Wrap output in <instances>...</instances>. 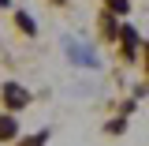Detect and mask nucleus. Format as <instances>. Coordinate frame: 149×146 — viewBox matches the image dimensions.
I'll return each mask as SVG.
<instances>
[{"instance_id": "obj_1", "label": "nucleus", "mask_w": 149, "mask_h": 146, "mask_svg": "<svg viewBox=\"0 0 149 146\" xmlns=\"http://www.w3.org/2000/svg\"><path fill=\"white\" fill-rule=\"evenodd\" d=\"M63 49H67V60L78 64V68H90V71L101 68V56L93 53L90 45H82V41H74V37H63Z\"/></svg>"}, {"instance_id": "obj_2", "label": "nucleus", "mask_w": 149, "mask_h": 146, "mask_svg": "<svg viewBox=\"0 0 149 146\" xmlns=\"http://www.w3.org/2000/svg\"><path fill=\"white\" fill-rule=\"evenodd\" d=\"M142 49H146V41H142V34L130 26V23H123L119 26V56L127 60V64H134L138 56H142Z\"/></svg>"}, {"instance_id": "obj_3", "label": "nucleus", "mask_w": 149, "mask_h": 146, "mask_svg": "<svg viewBox=\"0 0 149 146\" xmlns=\"http://www.w3.org/2000/svg\"><path fill=\"white\" fill-rule=\"evenodd\" d=\"M4 101H8V109H26L30 105V94L22 90L19 83H8L4 86Z\"/></svg>"}, {"instance_id": "obj_4", "label": "nucleus", "mask_w": 149, "mask_h": 146, "mask_svg": "<svg viewBox=\"0 0 149 146\" xmlns=\"http://www.w3.org/2000/svg\"><path fill=\"white\" fill-rule=\"evenodd\" d=\"M101 37L104 41H119V15L101 11Z\"/></svg>"}, {"instance_id": "obj_5", "label": "nucleus", "mask_w": 149, "mask_h": 146, "mask_svg": "<svg viewBox=\"0 0 149 146\" xmlns=\"http://www.w3.org/2000/svg\"><path fill=\"white\" fill-rule=\"evenodd\" d=\"M19 135V120H15V112H4L0 116V142H11Z\"/></svg>"}, {"instance_id": "obj_6", "label": "nucleus", "mask_w": 149, "mask_h": 146, "mask_svg": "<svg viewBox=\"0 0 149 146\" xmlns=\"http://www.w3.org/2000/svg\"><path fill=\"white\" fill-rule=\"evenodd\" d=\"M15 23H19V30H22V34H37V23H34L30 11H15Z\"/></svg>"}, {"instance_id": "obj_7", "label": "nucleus", "mask_w": 149, "mask_h": 146, "mask_svg": "<svg viewBox=\"0 0 149 146\" xmlns=\"http://www.w3.org/2000/svg\"><path fill=\"white\" fill-rule=\"evenodd\" d=\"M104 8H108L112 15H127V11H130V0H104Z\"/></svg>"}, {"instance_id": "obj_8", "label": "nucleus", "mask_w": 149, "mask_h": 146, "mask_svg": "<svg viewBox=\"0 0 149 146\" xmlns=\"http://www.w3.org/2000/svg\"><path fill=\"white\" fill-rule=\"evenodd\" d=\"M45 142H49V131H37V135H30L22 146H45Z\"/></svg>"}, {"instance_id": "obj_9", "label": "nucleus", "mask_w": 149, "mask_h": 146, "mask_svg": "<svg viewBox=\"0 0 149 146\" xmlns=\"http://www.w3.org/2000/svg\"><path fill=\"white\" fill-rule=\"evenodd\" d=\"M123 128H127V120H123V116H116V120H108V135H119Z\"/></svg>"}, {"instance_id": "obj_10", "label": "nucleus", "mask_w": 149, "mask_h": 146, "mask_svg": "<svg viewBox=\"0 0 149 146\" xmlns=\"http://www.w3.org/2000/svg\"><path fill=\"white\" fill-rule=\"evenodd\" d=\"M142 53H146V64H149V45H146V49H142Z\"/></svg>"}, {"instance_id": "obj_11", "label": "nucleus", "mask_w": 149, "mask_h": 146, "mask_svg": "<svg viewBox=\"0 0 149 146\" xmlns=\"http://www.w3.org/2000/svg\"><path fill=\"white\" fill-rule=\"evenodd\" d=\"M8 4H11V0H0V8H8Z\"/></svg>"}, {"instance_id": "obj_12", "label": "nucleus", "mask_w": 149, "mask_h": 146, "mask_svg": "<svg viewBox=\"0 0 149 146\" xmlns=\"http://www.w3.org/2000/svg\"><path fill=\"white\" fill-rule=\"evenodd\" d=\"M60 4H63V0H60Z\"/></svg>"}]
</instances>
